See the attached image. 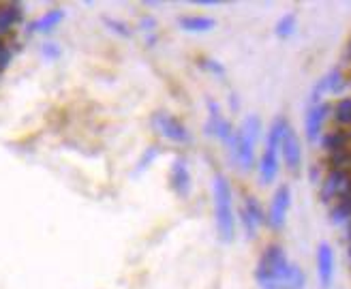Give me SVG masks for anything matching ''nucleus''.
<instances>
[{"mask_svg":"<svg viewBox=\"0 0 351 289\" xmlns=\"http://www.w3.org/2000/svg\"><path fill=\"white\" fill-rule=\"evenodd\" d=\"M208 133L210 135H215L219 139H223L225 143H230L232 137H234V129H232V124L230 120H227L221 110H219V105L215 101H208Z\"/></svg>","mask_w":351,"mask_h":289,"instance_id":"6e6552de","label":"nucleus"},{"mask_svg":"<svg viewBox=\"0 0 351 289\" xmlns=\"http://www.w3.org/2000/svg\"><path fill=\"white\" fill-rule=\"evenodd\" d=\"M328 114H330V105H328V103L311 105V110H308V114H306V122H304L308 141H317V139H319V135H322V126H324Z\"/></svg>","mask_w":351,"mask_h":289,"instance_id":"ddd939ff","label":"nucleus"},{"mask_svg":"<svg viewBox=\"0 0 351 289\" xmlns=\"http://www.w3.org/2000/svg\"><path fill=\"white\" fill-rule=\"evenodd\" d=\"M287 126H289V122L283 116H278L270 126V133H268V139H266V150H263V154L259 159V180H261V185H270L276 180L280 141H283Z\"/></svg>","mask_w":351,"mask_h":289,"instance_id":"7ed1b4c3","label":"nucleus"},{"mask_svg":"<svg viewBox=\"0 0 351 289\" xmlns=\"http://www.w3.org/2000/svg\"><path fill=\"white\" fill-rule=\"evenodd\" d=\"M293 30H295V15L287 13V15L280 17L278 24H276V34H278V37H289V34H293Z\"/></svg>","mask_w":351,"mask_h":289,"instance_id":"6ab92c4d","label":"nucleus"},{"mask_svg":"<svg viewBox=\"0 0 351 289\" xmlns=\"http://www.w3.org/2000/svg\"><path fill=\"white\" fill-rule=\"evenodd\" d=\"M261 133V120L257 116H247V120L242 122V126L238 131H234L232 141L227 146L232 148V157L236 163L249 172L255 163V146H257V139Z\"/></svg>","mask_w":351,"mask_h":289,"instance_id":"f03ea898","label":"nucleus"},{"mask_svg":"<svg viewBox=\"0 0 351 289\" xmlns=\"http://www.w3.org/2000/svg\"><path fill=\"white\" fill-rule=\"evenodd\" d=\"M169 183H171V189L178 193L180 197H186L191 193L193 180H191V170H189L186 159H182V157L173 159L171 172H169Z\"/></svg>","mask_w":351,"mask_h":289,"instance_id":"9b49d317","label":"nucleus"},{"mask_svg":"<svg viewBox=\"0 0 351 289\" xmlns=\"http://www.w3.org/2000/svg\"><path fill=\"white\" fill-rule=\"evenodd\" d=\"M204 69H208V71H213L215 76H223L225 71H223V67L219 65V62H215V60H210V58H204V65H202Z\"/></svg>","mask_w":351,"mask_h":289,"instance_id":"412c9836","label":"nucleus"},{"mask_svg":"<svg viewBox=\"0 0 351 289\" xmlns=\"http://www.w3.org/2000/svg\"><path fill=\"white\" fill-rule=\"evenodd\" d=\"M289 268H291V262L287 259L285 248L280 244H270L261 253L255 277H257L259 285L280 283V281H285Z\"/></svg>","mask_w":351,"mask_h":289,"instance_id":"20e7f679","label":"nucleus"},{"mask_svg":"<svg viewBox=\"0 0 351 289\" xmlns=\"http://www.w3.org/2000/svg\"><path fill=\"white\" fill-rule=\"evenodd\" d=\"M22 20L20 5H3L0 7V34L11 32V28Z\"/></svg>","mask_w":351,"mask_h":289,"instance_id":"dca6fc26","label":"nucleus"},{"mask_svg":"<svg viewBox=\"0 0 351 289\" xmlns=\"http://www.w3.org/2000/svg\"><path fill=\"white\" fill-rule=\"evenodd\" d=\"M349 193H351V172L330 170L322 183V191H319L322 202H326V204L339 202L341 197H345Z\"/></svg>","mask_w":351,"mask_h":289,"instance_id":"39448f33","label":"nucleus"},{"mask_svg":"<svg viewBox=\"0 0 351 289\" xmlns=\"http://www.w3.org/2000/svg\"><path fill=\"white\" fill-rule=\"evenodd\" d=\"M280 154H283V161L285 165L291 170V172H298L300 170V163H302V148H300V139H298L295 131L291 126H287V131L283 135V141H280Z\"/></svg>","mask_w":351,"mask_h":289,"instance_id":"1a4fd4ad","label":"nucleus"},{"mask_svg":"<svg viewBox=\"0 0 351 289\" xmlns=\"http://www.w3.org/2000/svg\"><path fill=\"white\" fill-rule=\"evenodd\" d=\"M62 17H64L62 11H49V13H45L43 17H39L37 22H32V24L28 26V30H30V32H47V30L54 28L56 24H60Z\"/></svg>","mask_w":351,"mask_h":289,"instance_id":"f3484780","label":"nucleus"},{"mask_svg":"<svg viewBox=\"0 0 351 289\" xmlns=\"http://www.w3.org/2000/svg\"><path fill=\"white\" fill-rule=\"evenodd\" d=\"M317 275L324 289H330L332 279H335V253L328 242H322L317 246Z\"/></svg>","mask_w":351,"mask_h":289,"instance_id":"f8f14e48","label":"nucleus"},{"mask_svg":"<svg viewBox=\"0 0 351 289\" xmlns=\"http://www.w3.org/2000/svg\"><path fill=\"white\" fill-rule=\"evenodd\" d=\"M240 214H242V225H244V229H247V236L255 238L257 229L266 223V214H263V210H261V206L255 197H247V200H244Z\"/></svg>","mask_w":351,"mask_h":289,"instance_id":"9d476101","label":"nucleus"},{"mask_svg":"<svg viewBox=\"0 0 351 289\" xmlns=\"http://www.w3.org/2000/svg\"><path fill=\"white\" fill-rule=\"evenodd\" d=\"M213 195H215V216L219 236L225 242H232L236 236V212H234V193L232 185L223 174H215L213 180Z\"/></svg>","mask_w":351,"mask_h":289,"instance_id":"f257e3e1","label":"nucleus"},{"mask_svg":"<svg viewBox=\"0 0 351 289\" xmlns=\"http://www.w3.org/2000/svg\"><path fill=\"white\" fill-rule=\"evenodd\" d=\"M349 238H351V221H349Z\"/></svg>","mask_w":351,"mask_h":289,"instance_id":"a878e982","label":"nucleus"},{"mask_svg":"<svg viewBox=\"0 0 351 289\" xmlns=\"http://www.w3.org/2000/svg\"><path fill=\"white\" fill-rule=\"evenodd\" d=\"M347 58L351 60V41H349V45H347Z\"/></svg>","mask_w":351,"mask_h":289,"instance_id":"b1692460","label":"nucleus"},{"mask_svg":"<svg viewBox=\"0 0 351 289\" xmlns=\"http://www.w3.org/2000/svg\"><path fill=\"white\" fill-rule=\"evenodd\" d=\"M156 157V148H150V152H146V157H144V161H142V163H139V170H144V165L146 163H150V161Z\"/></svg>","mask_w":351,"mask_h":289,"instance_id":"4be33fe9","label":"nucleus"},{"mask_svg":"<svg viewBox=\"0 0 351 289\" xmlns=\"http://www.w3.org/2000/svg\"><path fill=\"white\" fill-rule=\"evenodd\" d=\"M335 120L341 126H351V97H345L335 105Z\"/></svg>","mask_w":351,"mask_h":289,"instance_id":"a211bd4d","label":"nucleus"},{"mask_svg":"<svg viewBox=\"0 0 351 289\" xmlns=\"http://www.w3.org/2000/svg\"><path fill=\"white\" fill-rule=\"evenodd\" d=\"M45 56H49V58L58 56V49H56V45H45Z\"/></svg>","mask_w":351,"mask_h":289,"instance_id":"5701e85b","label":"nucleus"},{"mask_svg":"<svg viewBox=\"0 0 351 289\" xmlns=\"http://www.w3.org/2000/svg\"><path fill=\"white\" fill-rule=\"evenodd\" d=\"M349 143H351V135H349V131H343V129L328 131V133H324V137H322V146H324V150H328V152H335V150L347 148Z\"/></svg>","mask_w":351,"mask_h":289,"instance_id":"2eb2a0df","label":"nucleus"},{"mask_svg":"<svg viewBox=\"0 0 351 289\" xmlns=\"http://www.w3.org/2000/svg\"><path fill=\"white\" fill-rule=\"evenodd\" d=\"M152 126L154 131L163 135L165 139H171L176 143H189L191 141V133L186 126L171 114H165V112H159L152 116Z\"/></svg>","mask_w":351,"mask_h":289,"instance_id":"0eeeda50","label":"nucleus"},{"mask_svg":"<svg viewBox=\"0 0 351 289\" xmlns=\"http://www.w3.org/2000/svg\"><path fill=\"white\" fill-rule=\"evenodd\" d=\"M349 259H351V242H349Z\"/></svg>","mask_w":351,"mask_h":289,"instance_id":"393cba45","label":"nucleus"},{"mask_svg":"<svg viewBox=\"0 0 351 289\" xmlns=\"http://www.w3.org/2000/svg\"><path fill=\"white\" fill-rule=\"evenodd\" d=\"M289 206H291V189H289V185H280L272 195V202H270V208L266 214V223L270 225V229H274V231L283 229Z\"/></svg>","mask_w":351,"mask_h":289,"instance_id":"423d86ee","label":"nucleus"},{"mask_svg":"<svg viewBox=\"0 0 351 289\" xmlns=\"http://www.w3.org/2000/svg\"><path fill=\"white\" fill-rule=\"evenodd\" d=\"M9 60H11V49L3 41H0V71L9 65Z\"/></svg>","mask_w":351,"mask_h":289,"instance_id":"aec40b11","label":"nucleus"},{"mask_svg":"<svg viewBox=\"0 0 351 289\" xmlns=\"http://www.w3.org/2000/svg\"><path fill=\"white\" fill-rule=\"evenodd\" d=\"M215 20L208 15H186V17H180V28L186 30V32H208L215 28Z\"/></svg>","mask_w":351,"mask_h":289,"instance_id":"4468645a","label":"nucleus"}]
</instances>
